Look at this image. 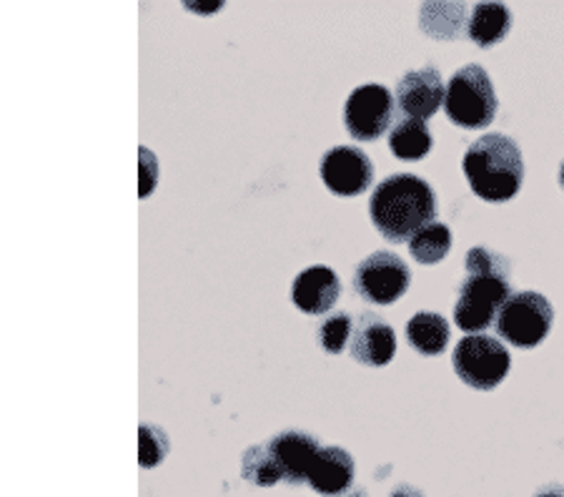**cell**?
Wrapping results in <instances>:
<instances>
[{
	"label": "cell",
	"mask_w": 564,
	"mask_h": 497,
	"mask_svg": "<svg viewBox=\"0 0 564 497\" xmlns=\"http://www.w3.org/2000/svg\"><path fill=\"white\" fill-rule=\"evenodd\" d=\"M412 282V271L394 251H375L359 261L354 271V289L364 302L389 306L402 300Z\"/></svg>",
	"instance_id": "obj_7"
},
{
	"label": "cell",
	"mask_w": 564,
	"mask_h": 497,
	"mask_svg": "<svg viewBox=\"0 0 564 497\" xmlns=\"http://www.w3.org/2000/svg\"><path fill=\"white\" fill-rule=\"evenodd\" d=\"M141 196H149L156 184V156L151 151L141 149Z\"/></svg>",
	"instance_id": "obj_24"
},
{
	"label": "cell",
	"mask_w": 564,
	"mask_h": 497,
	"mask_svg": "<svg viewBox=\"0 0 564 497\" xmlns=\"http://www.w3.org/2000/svg\"><path fill=\"white\" fill-rule=\"evenodd\" d=\"M447 116L462 129H485L497 116V94L492 78L477 63L459 68L447 86Z\"/></svg>",
	"instance_id": "obj_3"
},
{
	"label": "cell",
	"mask_w": 564,
	"mask_h": 497,
	"mask_svg": "<svg viewBox=\"0 0 564 497\" xmlns=\"http://www.w3.org/2000/svg\"><path fill=\"white\" fill-rule=\"evenodd\" d=\"M534 497H564V487L562 485H544L534 493Z\"/></svg>",
	"instance_id": "obj_25"
},
{
	"label": "cell",
	"mask_w": 564,
	"mask_h": 497,
	"mask_svg": "<svg viewBox=\"0 0 564 497\" xmlns=\"http://www.w3.org/2000/svg\"><path fill=\"white\" fill-rule=\"evenodd\" d=\"M447 101V90L434 66L409 71L397 80V104L409 119H430Z\"/></svg>",
	"instance_id": "obj_10"
},
{
	"label": "cell",
	"mask_w": 564,
	"mask_h": 497,
	"mask_svg": "<svg viewBox=\"0 0 564 497\" xmlns=\"http://www.w3.org/2000/svg\"><path fill=\"white\" fill-rule=\"evenodd\" d=\"M452 365L464 385L475 390H495L507 377L512 357L499 339L489 334H471L454 347Z\"/></svg>",
	"instance_id": "obj_4"
},
{
	"label": "cell",
	"mask_w": 564,
	"mask_h": 497,
	"mask_svg": "<svg viewBox=\"0 0 564 497\" xmlns=\"http://www.w3.org/2000/svg\"><path fill=\"white\" fill-rule=\"evenodd\" d=\"M322 179L336 196H359L375 184V164L357 147H336L324 153Z\"/></svg>",
	"instance_id": "obj_9"
},
{
	"label": "cell",
	"mask_w": 564,
	"mask_h": 497,
	"mask_svg": "<svg viewBox=\"0 0 564 497\" xmlns=\"http://www.w3.org/2000/svg\"><path fill=\"white\" fill-rule=\"evenodd\" d=\"M464 269H467V274H499L509 279V259L487 247L469 249L464 257Z\"/></svg>",
	"instance_id": "obj_22"
},
{
	"label": "cell",
	"mask_w": 564,
	"mask_h": 497,
	"mask_svg": "<svg viewBox=\"0 0 564 497\" xmlns=\"http://www.w3.org/2000/svg\"><path fill=\"white\" fill-rule=\"evenodd\" d=\"M351 334H354L351 316L347 312L332 314L326 316L322 327H318V345H322L324 352H329V355H341L344 347L351 342Z\"/></svg>",
	"instance_id": "obj_20"
},
{
	"label": "cell",
	"mask_w": 564,
	"mask_h": 497,
	"mask_svg": "<svg viewBox=\"0 0 564 497\" xmlns=\"http://www.w3.org/2000/svg\"><path fill=\"white\" fill-rule=\"evenodd\" d=\"M394 119V96L381 84H364L344 104V126L357 141H377Z\"/></svg>",
	"instance_id": "obj_8"
},
{
	"label": "cell",
	"mask_w": 564,
	"mask_h": 497,
	"mask_svg": "<svg viewBox=\"0 0 564 497\" xmlns=\"http://www.w3.org/2000/svg\"><path fill=\"white\" fill-rule=\"evenodd\" d=\"M430 126L420 119H404L389 133V149L402 161H420L432 151Z\"/></svg>",
	"instance_id": "obj_17"
},
{
	"label": "cell",
	"mask_w": 564,
	"mask_h": 497,
	"mask_svg": "<svg viewBox=\"0 0 564 497\" xmlns=\"http://www.w3.org/2000/svg\"><path fill=\"white\" fill-rule=\"evenodd\" d=\"M447 11V31H440V39H454V33H457V23H452V15H459L462 8L459 6H424L422 8V21H436V13H444ZM440 21L444 23V18H440ZM440 23V25H442Z\"/></svg>",
	"instance_id": "obj_23"
},
{
	"label": "cell",
	"mask_w": 564,
	"mask_h": 497,
	"mask_svg": "<svg viewBox=\"0 0 564 497\" xmlns=\"http://www.w3.org/2000/svg\"><path fill=\"white\" fill-rule=\"evenodd\" d=\"M369 214L381 237L391 244H404L434 222L436 196L420 176L394 174L375 188Z\"/></svg>",
	"instance_id": "obj_1"
},
{
	"label": "cell",
	"mask_w": 564,
	"mask_h": 497,
	"mask_svg": "<svg viewBox=\"0 0 564 497\" xmlns=\"http://www.w3.org/2000/svg\"><path fill=\"white\" fill-rule=\"evenodd\" d=\"M464 174L479 198L492 204L517 196L524 181V161L517 143L505 133H487L464 153Z\"/></svg>",
	"instance_id": "obj_2"
},
{
	"label": "cell",
	"mask_w": 564,
	"mask_h": 497,
	"mask_svg": "<svg viewBox=\"0 0 564 497\" xmlns=\"http://www.w3.org/2000/svg\"><path fill=\"white\" fill-rule=\"evenodd\" d=\"M354 475V457L341 447H322L314 460L312 473H308V485L312 490L326 497H341L344 493L351 490Z\"/></svg>",
	"instance_id": "obj_14"
},
{
	"label": "cell",
	"mask_w": 564,
	"mask_h": 497,
	"mask_svg": "<svg viewBox=\"0 0 564 497\" xmlns=\"http://www.w3.org/2000/svg\"><path fill=\"white\" fill-rule=\"evenodd\" d=\"M139 445H141V452H139V463L141 467L151 469L156 467L163 457L169 455V435L163 430H159L156 424H141L139 430Z\"/></svg>",
	"instance_id": "obj_21"
},
{
	"label": "cell",
	"mask_w": 564,
	"mask_h": 497,
	"mask_svg": "<svg viewBox=\"0 0 564 497\" xmlns=\"http://www.w3.org/2000/svg\"><path fill=\"white\" fill-rule=\"evenodd\" d=\"M269 447L274 452L276 463L289 485L308 483V473H312L314 460L318 455V450H322L314 435H306V432L299 430H286L279 432L274 440H269Z\"/></svg>",
	"instance_id": "obj_12"
},
{
	"label": "cell",
	"mask_w": 564,
	"mask_h": 497,
	"mask_svg": "<svg viewBox=\"0 0 564 497\" xmlns=\"http://www.w3.org/2000/svg\"><path fill=\"white\" fill-rule=\"evenodd\" d=\"M349 349L359 365L384 367L394 359L397 334L391 329V324L381 320L379 314L364 312L357 324H354Z\"/></svg>",
	"instance_id": "obj_11"
},
{
	"label": "cell",
	"mask_w": 564,
	"mask_h": 497,
	"mask_svg": "<svg viewBox=\"0 0 564 497\" xmlns=\"http://www.w3.org/2000/svg\"><path fill=\"white\" fill-rule=\"evenodd\" d=\"M406 339L420 355L436 357L449 345V324L442 314L420 312L406 324Z\"/></svg>",
	"instance_id": "obj_16"
},
{
	"label": "cell",
	"mask_w": 564,
	"mask_h": 497,
	"mask_svg": "<svg viewBox=\"0 0 564 497\" xmlns=\"http://www.w3.org/2000/svg\"><path fill=\"white\" fill-rule=\"evenodd\" d=\"M512 29V13L502 3H479L471 11L467 33L479 48H492Z\"/></svg>",
	"instance_id": "obj_15"
},
{
	"label": "cell",
	"mask_w": 564,
	"mask_h": 497,
	"mask_svg": "<svg viewBox=\"0 0 564 497\" xmlns=\"http://www.w3.org/2000/svg\"><path fill=\"white\" fill-rule=\"evenodd\" d=\"M241 477L251 485L259 487H271L284 480V473L276 463L274 452H271L269 442H261V445H253L241 457Z\"/></svg>",
	"instance_id": "obj_18"
},
{
	"label": "cell",
	"mask_w": 564,
	"mask_h": 497,
	"mask_svg": "<svg viewBox=\"0 0 564 497\" xmlns=\"http://www.w3.org/2000/svg\"><path fill=\"white\" fill-rule=\"evenodd\" d=\"M560 184L564 188V161H562V169H560Z\"/></svg>",
	"instance_id": "obj_27"
},
{
	"label": "cell",
	"mask_w": 564,
	"mask_h": 497,
	"mask_svg": "<svg viewBox=\"0 0 564 497\" xmlns=\"http://www.w3.org/2000/svg\"><path fill=\"white\" fill-rule=\"evenodd\" d=\"M554 322V310L547 296L536 292H517L509 296L497 316L499 337L520 349H532L547 337Z\"/></svg>",
	"instance_id": "obj_5"
},
{
	"label": "cell",
	"mask_w": 564,
	"mask_h": 497,
	"mask_svg": "<svg viewBox=\"0 0 564 497\" xmlns=\"http://www.w3.org/2000/svg\"><path fill=\"white\" fill-rule=\"evenodd\" d=\"M391 497H424L420 490H416V487H412V485H399L394 493H391Z\"/></svg>",
	"instance_id": "obj_26"
},
{
	"label": "cell",
	"mask_w": 564,
	"mask_h": 497,
	"mask_svg": "<svg viewBox=\"0 0 564 497\" xmlns=\"http://www.w3.org/2000/svg\"><path fill=\"white\" fill-rule=\"evenodd\" d=\"M291 300L306 314H326L339 300V277L329 267H308L294 279Z\"/></svg>",
	"instance_id": "obj_13"
},
{
	"label": "cell",
	"mask_w": 564,
	"mask_h": 497,
	"mask_svg": "<svg viewBox=\"0 0 564 497\" xmlns=\"http://www.w3.org/2000/svg\"><path fill=\"white\" fill-rule=\"evenodd\" d=\"M452 249V231L447 224L432 222L422 231H416L409 241V251L420 264H436L449 255Z\"/></svg>",
	"instance_id": "obj_19"
},
{
	"label": "cell",
	"mask_w": 564,
	"mask_h": 497,
	"mask_svg": "<svg viewBox=\"0 0 564 497\" xmlns=\"http://www.w3.org/2000/svg\"><path fill=\"white\" fill-rule=\"evenodd\" d=\"M509 279L499 274H469L454 304V324L462 332H481L492 324L509 302Z\"/></svg>",
	"instance_id": "obj_6"
}]
</instances>
